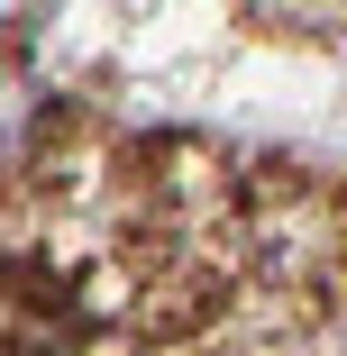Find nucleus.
<instances>
[{"label": "nucleus", "instance_id": "obj_1", "mask_svg": "<svg viewBox=\"0 0 347 356\" xmlns=\"http://www.w3.org/2000/svg\"><path fill=\"white\" fill-rule=\"evenodd\" d=\"M19 147H28V92H19V83H0V165H10Z\"/></svg>", "mask_w": 347, "mask_h": 356}, {"label": "nucleus", "instance_id": "obj_2", "mask_svg": "<svg viewBox=\"0 0 347 356\" xmlns=\"http://www.w3.org/2000/svg\"><path fill=\"white\" fill-rule=\"evenodd\" d=\"M37 10H46V0H0V28H28Z\"/></svg>", "mask_w": 347, "mask_h": 356}]
</instances>
